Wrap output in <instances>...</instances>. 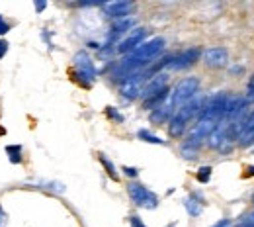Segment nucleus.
Returning <instances> with one entry per match:
<instances>
[{
  "mask_svg": "<svg viewBox=\"0 0 254 227\" xmlns=\"http://www.w3.org/2000/svg\"><path fill=\"white\" fill-rule=\"evenodd\" d=\"M184 206H186V210H188L190 216H199V214H201V204L195 200V196L186 198V200H184Z\"/></svg>",
  "mask_w": 254,
  "mask_h": 227,
  "instance_id": "18",
  "label": "nucleus"
},
{
  "mask_svg": "<svg viewBox=\"0 0 254 227\" xmlns=\"http://www.w3.org/2000/svg\"><path fill=\"white\" fill-rule=\"evenodd\" d=\"M253 204H254V196H253Z\"/></svg>",
  "mask_w": 254,
  "mask_h": 227,
  "instance_id": "33",
  "label": "nucleus"
},
{
  "mask_svg": "<svg viewBox=\"0 0 254 227\" xmlns=\"http://www.w3.org/2000/svg\"><path fill=\"white\" fill-rule=\"evenodd\" d=\"M6 51H8V41L6 39H0V59L6 55Z\"/></svg>",
  "mask_w": 254,
  "mask_h": 227,
  "instance_id": "26",
  "label": "nucleus"
},
{
  "mask_svg": "<svg viewBox=\"0 0 254 227\" xmlns=\"http://www.w3.org/2000/svg\"><path fill=\"white\" fill-rule=\"evenodd\" d=\"M239 145H241V147H251V145H254V128H249V130L241 131V135H239Z\"/></svg>",
  "mask_w": 254,
  "mask_h": 227,
  "instance_id": "19",
  "label": "nucleus"
},
{
  "mask_svg": "<svg viewBox=\"0 0 254 227\" xmlns=\"http://www.w3.org/2000/svg\"><path fill=\"white\" fill-rule=\"evenodd\" d=\"M229 226H231V220H227V218H225V220L217 222L215 226H211V227H229Z\"/></svg>",
  "mask_w": 254,
  "mask_h": 227,
  "instance_id": "30",
  "label": "nucleus"
},
{
  "mask_svg": "<svg viewBox=\"0 0 254 227\" xmlns=\"http://www.w3.org/2000/svg\"><path fill=\"white\" fill-rule=\"evenodd\" d=\"M124 172H126L127 176H131V178L137 176V168H133V166H124Z\"/></svg>",
  "mask_w": 254,
  "mask_h": 227,
  "instance_id": "27",
  "label": "nucleus"
},
{
  "mask_svg": "<svg viewBox=\"0 0 254 227\" xmlns=\"http://www.w3.org/2000/svg\"><path fill=\"white\" fill-rule=\"evenodd\" d=\"M217 124H219V122H211V120H199V122L193 126V130L190 131L188 141H186V145H184V147L197 149V145H199L201 141H205V139L211 135V131L217 128Z\"/></svg>",
  "mask_w": 254,
  "mask_h": 227,
  "instance_id": "8",
  "label": "nucleus"
},
{
  "mask_svg": "<svg viewBox=\"0 0 254 227\" xmlns=\"http://www.w3.org/2000/svg\"><path fill=\"white\" fill-rule=\"evenodd\" d=\"M197 90H199V78H195V76L182 78V80L174 86L172 94L168 96V102L172 104L174 110H178L180 106H184L186 102H190L191 98L197 94Z\"/></svg>",
  "mask_w": 254,
  "mask_h": 227,
  "instance_id": "3",
  "label": "nucleus"
},
{
  "mask_svg": "<svg viewBox=\"0 0 254 227\" xmlns=\"http://www.w3.org/2000/svg\"><path fill=\"white\" fill-rule=\"evenodd\" d=\"M247 108L245 96H229L227 98V108H225V118H235Z\"/></svg>",
  "mask_w": 254,
  "mask_h": 227,
  "instance_id": "16",
  "label": "nucleus"
},
{
  "mask_svg": "<svg viewBox=\"0 0 254 227\" xmlns=\"http://www.w3.org/2000/svg\"><path fill=\"white\" fill-rule=\"evenodd\" d=\"M6 220H8V216H6V212H4L2 206H0V227L6 226Z\"/></svg>",
  "mask_w": 254,
  "mask_h": 227,
  "instance_id": "29",
  "label": "nucleus"
},
{
  "mask_svg": "<svg viewBox=\"0 0 254 227\" xmlns=\"http://www.w3.org/2000/svg\"><path fill=\"white\" fill-rule=\"evenodd\" d=\"M203 61H205V65L211 67V69H223L229 63V53H227L225 47H209L203 53Z\"/></svg>",
  "mask_w": 254,
  "mask_h": 227,
  "instance_id": "10",
  "label": "nucleus"
},
{
  "mask_svg": "<svg viewBox=\"0 0 254 227\" xmlns=\"http://www.w3.org/2000/svg\"><path fill=\"white\" fill-rule=\"evenodd\" d=\"M133 26H135V20H133V18H129V16H127V18H120V20H116V22H114V26H112V30H110V35H108V41H106V43H108V45H110V43H114L122 33H126L127 30H131Z\"/></svg>",
  "mask_w": 254,
  "mask_h": 227,
  "instance_id": "13",
  "label": "nucleus"
},
{
  "mask_svg": "<svg viewBox=\"0 0 254 227\" xmlns=\"http://www.w3.org/2000/svg\"><path fill=\"white\" fill-rule=\"evenodd\" d=\"M245 100H247V104H254V75L251 76V80H249V84H247Z\"/></svg>",
  "mask_w": 254,
  "mask_h": 227,
  "instance_id": "23",
  "label": "nucleus"
},
{
  "mask_svg": "<svg viewBox=\"0 0 254 227\" xmlns=\"http://www.w3.org/2000/svg\"><path fill=\"white\" fill-rule=\"evenodd\" d=\"M199 49L197 47H190V49H186L184 53H180L178 57H172V61L168 63L170 69H174V71H182V69H190L191 65H195V61L199 59Z\"/></svg>",
  "mask_w": 254,
  "mask_h": 227,
  "instance_id": "9",
  "label": "nucleus"
},
{
  "mask_svg": "<svg viewBox=\"0 0 254 227\" xmlns=\"http://www.w3.org/2000/svg\"><path fill=\"white\" fill-rule=\"evenodd\" d=\"M168 96H170V94H168ZM174 112H176V110L172 108V104H170V102H168V98H166L159 108H155V110H153V114H151V122H153V124H164L168 118H172V116H174Z\"/></svg>",
  "mask_w": 254,
  "mask_h": 227,
  "instance_id": "15",
  "label": "nucleus"
},
{
  "mask_svg": "<svg viewBox=\"0 0 254 227\" xmlns=\"http://www.w3.org/2000/svg\"><path fill=\"white\" fill-rule=\"evenodd\" d=\"M247 170H249V172H247V174H249V176H254V166H249V168H247Z\"/></svg>",
  "mask_w": 254,
  "mask_h": 227,
  "instance_id": "32",
  "label": "nucleus"
},
{
  "mask_svg": "<svg viewBox=\"0 0 254 227\" xmlns=\"http://www.w3.org/2000/svg\"><path fill=\"white\" fill-rule=\"evenodd\" d=\"M139 139H143V141H147V143H153V145H164V141H162L160 137L153 135L151 131H147V130L139 131Z\"/></svg>",
  "mask_w": 254,
  "mask_h": 227,
  "instance_id": "21",
  "label": "nucleus"
},
{
  "mask_svg": "<svg viewBox=\"0 0 254 227\" xmlns=\"http://www.w3.org/2000/svg\"><path fill=\"white\" fill-rule=\"evenodd\" d=\"M129 224H131V227H147L141 222V218H137V216H131L129 218Z\"/></svg>",
  "mask_w": 254,
  "mask_h": 227,
  "instance_id": "25",
  "label": "nucleus"
},
{
  "mask_svg": "<svg viewBox=\"0 0 254 227\" xmlns=\"http://www.w3.org/2000/svg\"><path fill=\"white\" fill-rule=\"evenodd\" d=\"M45 6H47L45 2H35V10H37V12H41V10H45Z\"/></svg>",
  "mask_w": 254,
  "mask_h": 227,
  "instance_id": "31",
  "label": "nucleus"
},
{
  "mask_svg": "<svg viewBox=\"0 0 254 227\" xmlns=\"http://www.w3.org/2000/svg\"><path fill=\"white\" fill-rule=\"evenodd\" d=\"M166 75H155V78H151L145 86H143V92H141V96L143 98H149V96H155V94H159L160 90H164L166 88Z\"/></svg>",
  "mask_w": 254,
  "mask_h": 227,
  "instance_id": "14",
  "label": "nucleus"
},
{
  "mask_svg": "<svg viewBox=\"0 0 254 227\" xmlns=\"http://www.w3.org/2000/svg\"><path fill=\"white\" fill-rule=\"evenodd\" d=\"M102 8H104V12H106L108 16L120 20V18H127V14L133 10V4L127 2V0H114V2L102 4Z\"/></svg>",
  "mask_w": 254,
  "mask_h": 227,
  "instance_id": "11",
  "label": "nucleus"
},
{
  "mask_svg": "<svg viewBox=\"0 0 254 227\" xmlns=\"http://www.w3.org/2000/svg\"><path fill=\"white\" fill-rule=\"evenodd\" d=\"M6 153L10 155V161L14 162V164L22 161V145H8L6 147Z\"/></svg>",
  "mask_w": 254,
  "mask_h": 227,
  "instance_id": "20",
  "label": "nucleus"
},
{
  "mask_svg": "<svg viewBox=\"0 0 254 227\" xmlns=\"http://www.w3.org/2000/svg\"><path fill=\"white\" fill-rule=\"evenodd\" d=\"M195 178L199 180V182H209V178H211V166H201L199 170H197V174H195Z\"/></svg>",
  "mask_w": 254,
  "mask_h": 227,
  "instance_id": "22",
  "label": "nucleus"
},
{
  "mask_svg": "<svg viewBox=\"0 0 254 227\" xmlns=\"http://www.w3.org/2000/svg\"><path fill=\"white\" fill-rule=\"evenodd\" d=\"M74 69H76V78L84 84V86H90L96 78V69L92 59L88 57L86 51H78L74 55Z\"/></svg>",
  "mask_w": 254,
  "mask_h": 227,
  "instance_id": "5",
  "label": "nucleus"
},
{
  "mask_svg": "<svg viewBox=\"0 0 254 227\" xmlns=\"http://www.w3.org/2000/svg\"><path fill=\"white\" fill-rule=\"evenodd\" d=\"M127 192H129V198L139 206V208H147V210H155L159 206V198L155 192L147 190L143 184L139 182H129L127 186Z\"/></svg>",
  "mask_w": 254,
  "mask_h": 227,
  "instance_id": "4",
  "label": "nucleus"
},
{
  "mask_svg": "<svg viewBox=\"0 0 254 227\" xmlns=\"http://www.w3.org/2000/svg\"><path fill=\"white\" fill-rule=\"evenodd\" d=\"M170 227H172V226H170Z\"/></svg>",
  "mask_w": 254,
  "mask_h": 227,
  "instance_id": "34",
  "label": "nucleus"
},
{
  "mask_svg": "<svg viewBox=\"0 0 254 227\" xmlns=\"http://www.w3.org/2000/svg\"><path fill=\"white\" fill-rule=\"evenodd\" d=\"M145 35H147V30H143V28L133 30V32L129 33L126 39L118 45V53H131L133 49H137V47L141 45V41L145 39Z\"/></svg>",
  "mask_w": 254,
  "mask_h": 227,
  "instance_id": "12",
  "label": "nucleus"
},
{
  "mask_svg": "<svg viewBox=\"0 0 254 227\" xmlns=\"http://www.w3.org/2000/svg\"><path fill=\"white\" fill-rule=\"evenodd\" d=\"M106 114H108V116H110L112 120H116V122H120V124L124 122V116H122V114H120V112H118L116 108H106Z\"/></svg>",
  "mask_w": 254,
  "mask_h": 227,
  "instance_id": "24",
  "label": "nucleus"
},
{
  "mask_svg": "<svg viewBox=\"0 0 254 227\" xmlns=\"http://www.w3.org/2000/svg\"><path fill=\"white\" fill-rule=\"evenodd\" d=\"M162 49H164V39H162V37H153V39H149L147 43H141L137 49H133V51L127 55L126 61L116 69V75H118V76H120V75L129 76V75L137 73V69H141L147 61H151L153 57H157Z\"/></svg>",
  "mask_w": 254,
  "mask_h": 227,
  "instance_id": "1",
  "label": "nucleus"
},
{
  "mask_svg": "<svg viewBox=\"0 0 254 227\" xmlns=\"http://www.w3.org/2000/svg\"><path fill=\"white\" fill-rule=\"evenodd\" d=\"M145 78H147V73H133V75L126 76L120 84V94L126 100H135L137 96H141Z\"/></svg>",
  "mask_w": 254,
  "mask_h": 227,
  "instance_id": "7",
  "label": "nucleus"
},
{
  "mask_svg": "<svg viewBox=\"0 0 254 227\" xmlns=\"http://www.w3.org/2000/svg\"><path fill=\"white\" fill-rule=\"evenodd\" d=\"M201 110H203V98L197 96V94L191 98L190 102H186L184 106H180V108L174 112V116L170 118V124H168V133H170V137H180V135H184L188 124H190L195 116L201 114Z\"/></svg>",
  "mask_w": 254,
  "mask_h": 227,
  "instance_id": "2",
  "label": "nucleus"
},
{
  "mask_svg": "<svg viewBox=\"0 0 254 227\" xmlns=\"http://www.w3.org/2000/svg\"><path fill=\"white\" fill-rule=\"evenodd\" d=\"M8 30H10V26H8V24L4 22V18L0 16V35H2V33H6Z\"/></svg>",
  "mask_w": 254,
  "mask_h": 227,
  "instance_id": "28",
  "label": "nucleus"
},
{
  "mask_svg": "<svg viewBox=\"0 0 254 227\" xmlns=\"http://www.w3.org/2000/svg\"><path fill=\"white\" fill-rule=\"evenodd\" d=\"M98 159H100V162L104 164V168L108 170V174H110V178L118 182V180H120V174H118V170H116V166H114V162L110 161V159H108V157H106L104 153H100V155H98Z\"/></svg>",
  "mask_w": 254,
  "mask_h": 227,
  "instance_id": "17",
  "label": "nucleus"
},
{
  "mask_svg": "<svg viewBox=\"0 0 254 227\" xmlns=\"http://www.w3.org/2000/svg\"><path fill=\"white\" fill-rule=\"evenodd\" d=\"M227 94L219 92L213 98H209V102L203 106L199 120H211V122H219L221 118H225V108H227Z\"/></svg>",
  "mask_w": 254,
  "mask_h": 227,
  "instance_id": "6",
  "label": "nucleus"
}]
</instances>
